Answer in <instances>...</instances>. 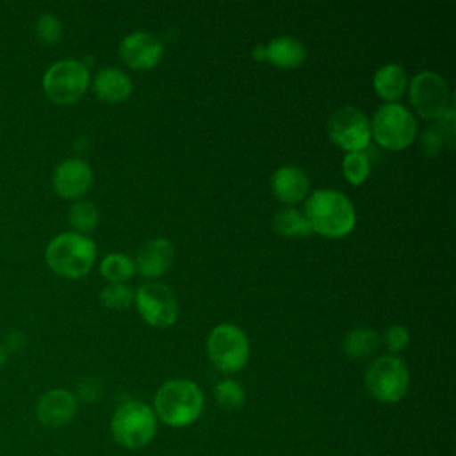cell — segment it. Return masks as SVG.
Returning <instances> with one entry per match:
<instances>
[{"label":"cell","instance_id":"obj_11","mask_svg":"<svg viewBox=\"0 0 456 456\" xmlns=\"http://www.w3.org/2000/svg\"><path fill=\"white\" fill-rule=\"evenodd\" d=\"M330 139L342 150L363 151L370 142V121L356 107L346 105L333 110L326 121Z\"/></svg>","mask_w":456,"mask_h":456},{"label":"cell","instance_id":"obj_13","mask_svg":"<svg viewBox=\"0 0 456 456\" xmlns=\"http://www.w3.org/2000/svg\"><path fill=\"white\" fill-rule=\"evenodd\" d=\"M52 185L64 200L82 198L93 185V169L82 159H66L55 166L52 173Z\"/></svg>","mask_w":456,"mask_h":456},{"label":"cell","instance_id":"obj_9","mask_svg":"<svg viewBox=\"0 0 456 456\" xmlns=\"http://www.w3.org/2000/svg\"><path fill=\"white\" fill-rule=\"evenodd\" d=\"M410 102L424 119H442L452 107L451 91L438 73L419 71L410 82Z\"/></svg>","mask_w":456,"mask_h":456},{"label":"cell","instance_id":"obj_24","mask_svg":"<svg viewBox=\"0 0 456 456\" xmlns=\"http://www.w3.org/2000/svg\"><path fill=\"white\" fill-rule=\"evenodd\" d=\"M214 399L223 410H237L244 404L246 394L239 381L235 379H221L214 387Z\"/></svg>","mask_w":456,"mask_h":456},{"label":"cell","instance_id":"obj_5","mask_svg":"<svg viewBox=\"0 0 456 456\" xmlns=\"http://www.w3.org/2000/svg\"><path fill=\"white\" fill-rule=\"evenodd\" d=\"M89 82V69L82 61L61 59L46 68L41 86L52 103L71 105L86 94Z\"/></svg>","mask_w":456,"mask_h":456},{"label":"cell","instance_id":"obj_30","mask_svg":"<svg viewBox=\"0 0 456 456\" xmlns=\"http://www.w3.org/2000/svg\"><path fill=\"white\" fill-rule=\"evenodd\" d=\"M7 362V353H5V349H4V346L0 344V369L4 367V363Z\"/></svg>","mask_w":456,"mask_h":456},{"label":"cell","instance_id":"obj_17","mask_svg":"<svg viewBox=\"0 0 456 456\" xmlns=\"http://www.w3.org/2000/svg\"><path fill=\"white\" fill-rule=\"evenodd\" d=\"M306 59V48L303 41L292 36H278L264 45V61L281 69H294Z\"/></svg>","mask_w":456,"mask_h":456},{"label":"cell","instance_id":"obj_19","mask_svg":"<svg viewBox=\"0 0 456 456\" xmlns=\"http://www.w3.org/2000/svg\"><path fill=\"white\" fill-rule=\"evenodd\" d=\"M372 86L381 100H385L387 103H395V100H399L406 91V71L401 64H385L376 69L372 77Z\"/></svg>","mask_w":456,"mask_h":456},{"label":"cell","instance_id":"obj_1","mask_svg":"<svg viewBox=\"0 0 456 456\" xmlns=\"http://www.w3.org/2000/svg\"><path fill=\"white\" fill-rule=\"evenodd\" d=\"M157 420L169 428H187L192 426L203 413L205 397L201 388L185 378H175L164 381L151 404Z\"/></svg>","mask_w":456,"mask_h":456},{"label":"cell","instance_id":"obj_29","mask_svg":"<svg viewBox=\"0 0 456 456\" xmlns=\"http://www.w3.org/2000/svg\"><path fill=\"white\" fill-rule=\"evenodd\" d=\"M102 395H103V387H102V383H100L98 379H94V378H84V379L77 385V394H75L77 401L82 399V401H86V403H94V401H98Z\"/></svg>","mask_w":456,"mask_h":456},{"label":"cell","instance_id":"obj_12","mask_svg":"<svg viewBox=\"0 0 456 456\" xmlns=\"http://www.w3.org/2000/svg\"><path fill=\"white\" fill-rule=\"evenodd\" d=\"M162 55V41L150 32H130L119 43V57L132 69H150L160 62Z\"/></svg>","mask_w":456,"mask_h":456},{"label":"cell","instance_id":"obj_25","mask_svg":"<svg viewBox=\"0 0 456 456\" xmlns=\"http://www.w3.org/2000/svg\"><path fill=\"white\" fill-rule=\"evenodd\" d=\"M342 173L349 183L362 185L370 173L369 157L363 151L346 153V157L342 159Z\"/></svg>","mask_w":456,"mask_h":456},{"label":"cell","instance_id":"obj_20","mask_svg":"<svg viewBox=\"0 0 456 456\" xmlns=\"http://www.w3.org/2000/svg\"><path fill=\"white\" fill-rule=\"evenodd\" d=\"M378 347H379L378 331L365 326L351 330L342 342V351L351 360H367L376 354Z\"/></svg>","mask_w":456,"mask_h":456},{"label":"cell","instance_id":"obj_10","mask_svg":"<svg viewBox=\"0 0 456 456\" xmlns=\"http://www.w3.org/2000/svg\"><path fill=\"white\" fill-rule=\"evenodd\" d=\"M135 308L144 322L167 328L176 322L178 301L175 292L162 281H146L134 292Z\"/></svg>","mask_w":456,"mask_h":456},{"label":"cell","instance_id":"obj_21","mask_svg":"<svg viewBox=\"0 0 456 456\" xmlns=\"http://www.w3.org/2000/svg\"><path fill=\"white\" fill-rule=\"evenodd\" d=\"M273 230L281 237H306L312 233V228L303 212L292 207L281 208L274 214Z\"/></svg>","mask_w":456,"mask_h":456},{"label":"cell","instance_id":"obj_15","mask_svg":"<svg viewBox=\"0 0 456 456\" xmlns=\"http://www.w3.org/2000/svg\"><path fill=\"white\" fill-rule=\"evenodd\" d=\"M173 253V244L166 237H155L137 249L134 267L141 276L148 280L159 278L169 269Z\"/></svg>","mask_w":456,"mask_h":456},{"label":"cell","instance_id":"obj_8","mask_svg":"<svg viewBox=\"0 0 456 456\" xmlns=\"http://www.w3.org/2000/svg\"><path fill=\"white\" fill-rule=\"evenodd\" d=\"M417 134L413 114L401 103H383L372 118L370 135L374 141L392 151L408 148Z\"/></svg>","mask_w":456,"mask_h":456},{"label":"cell","instance_id":"obj_23","mask_svg":"<svg viewBox=\"0 0 456 456\" xmlns=\"http://www.w3.org/2000/svg\"><path fill=\"white\" fill-rule=\"evenodd\" d=\"M68 223L73 232L86 235L98 224V208L89 201L78 200L68 208Z\"/></svg>","mask_w":456,"mask_h":456},{"label":"cell","instance_id":"obj_18","mask_svg":"<svg viewBox=\"0 0 456 456\" xmlns=\"http://www.w3.org/2000/svg\"><path fill=\"white\" fill-rule=\"evenodd\" d=\"M93 91L94 94L107 103H119L126 100L132 93V80L130 77L121 71L119 68H102L93 78Z\"/></svg>","mask_w":456,"mask_h":456},{"label":"cell","instance_id":"obj_26","mask_svg":"<svg viewBox=\"0 0 456 456\" xmlns=\"http://www.w3.org/2000/svg\"><path fill=\"white\" fill-rule=\"evenodd\" d=\"M100 301L107 308L123 310L134 301V292L126 283H107L100 292Z\"/></svg>","mask_w":456,"mask_h":456},{"label":"cell","instance_id":"obj_28","mask_svg":"<svg viewBox=\"0 0 456 456\" xmlns=\"http://www.w3.org/2000/svg\"><path fill=\"white\" fill-rule=\"evenodd\" d=\"M383 340H385V346L388 347L390 353H399V351L406 349V346L410 342V333L404 326L394 324V326H388L385 330Z\"/></svg>","mask_w":456,"mask_h":456},{"label":"cell","instance_id":"obj_16","mask_svg":"<svg viewBox=\"0 0 456 456\" xmlns=\"http://www.w3.org/2000/svg\"><path fill=\"white\" fill-rule=\"evenodd\" d=\"M271 187L274 196L285 205H297L306 200L310 182L305 171L297 166L287 164L280 166L271 178Z\"/></svg>","mask_w":456,"mask_h":456},{"label":"cell","instance_id":"obj_2","mask_svg":"<svg viewBox=\"0 0 456 456\" xmlns=\"http://www.w3.org/2000/svg\"><path fill=\"white\" fill-rule=\"evenodd\" d=\"M312 232L340 239L353 232L356 224V212L351 200L333 189H317L305 200V212Z\"/></svg>","mask_w":456,"mask_h":456},{"label":"cell","instance_id":"obj_27","mask_svg":"<svg viewBox=\"0 0 456 456\" xmlns=\"http://www.w3.org/2000/svg\"><path fill=\"white\" fill-rule=\"evenodd\" d=\"M34 32L43 45H55L62 37V23L55 14L43 12L36 20Z\"/></svg>","mask_w":456,"mask_h":456},{"label":"cell","instance_id":"obj_14","mask_svg":"<svg viewBox=\"0 0 456 456\" xmlns=\"http://www.w3.org/2000/svg\"><path fill=\"white\" fill-rule=\"evenodd\" d=\"M78 410L75 394L68 388H52L36 403V417L46 428H62L73 420Z\"/></svg>","mask_w":456,"mask_h":456},{"label":"cell","instance_id":"obj_4","mask_svg":"<svg viewBox=\"0 0 456 456\" xmlns=\"http://www.w3.org/2000/svg\"><path fill=\"white\" fill-rule=\"evenodd\" d=\"M110 435L114 442L128 451L146 447L157 435V417L150 404L126 401L110 417Z\"/></svg>","mask_w":456,"mask_h":456},{"label":"cell","instance_id":"obj_6","mask_svg":"<svg viewBox=\"0 0 456 456\" xmlns=\"http://www.w3.org/2000/svg\"><path fill=\"white\" fill-rule=\"evenodd\" d=\"M367 392L379 403H399L410 387V370L403 358L385 354L374 358L363 374Z\"/></svg>","mask_w":456,"mask_h":456},{"label":"cell","instance_id":"obj_22","mask_svg":"<svg viewBox=\"0 0 456 456\" xmlns=\"http://www.w3.org/2000/svg\"><path fill=\"white\" fill-rule=\"evenodd\" d=\"M100 273L109 283H125L134 276V260L125 253H109L100 262Z\"/></svg>","mask_w":456,"mask_h":456},{"label":"cell","instance_id":"obj_7","mask_svg":"<svg viewBox=\"0 0 456 456\" xmlns=\"http://www.w3.org/2000/svg\"><path fill=\"white\" fill-rule=\"evenodd\" d=\"M205 347L212 365L226 374L242 370L249 360V340L246 333L232 322L214 326L207 337Z\"/></svg>","mask_w":456,"mask_h":456},{"label":"cell","instance_id":"obj_3","mask_svg":"<svg viewBox=\"0 0 456 456\" xmlns=\"http://www.w3.org/2000/svg\"><path fill=\"white\" fill-rule=\"evenodd\" d=\"M45 260L53 274L66 280H78L91 271L96 260V246L87 235L64 232L48 242Z\"/></svg>","mask_w":456,"mask_h":456}]
</instances>
